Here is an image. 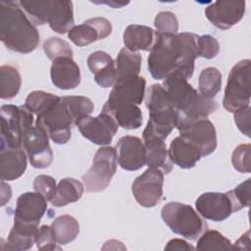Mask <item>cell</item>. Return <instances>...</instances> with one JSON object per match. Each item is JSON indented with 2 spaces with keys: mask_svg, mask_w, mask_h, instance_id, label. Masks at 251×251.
<instances>
[{
  "mask_svg": "<svg viewBox=\"0 0 251 251\" xmlns=\"http://www.w3.org/2000/svg\"><path fill=\"white\" fill-rule=\"evenodd\" d=\"M33 114L25 106L3 105L0 109L1 146L18 148L23 146V134L32 126Z\"/></svg>",
  "mask_w": 251,
  "mask_h": 251,
  "instance_id": "obj_8",
  "label": "cell"
},
{
  "mask_svg": "<svg viewBox=\"0 0 251 251\" xmlns=\"http://www.w3.org/2000/svg\"><path fill=\"white\" fill-rule=\"evenodd\" d=\"M87 66L98 85L104 88L114 86L116 82V65L108 53L104 51L92 52L87 58Z\"/></svg>",
  "mask_w": 251,
  "mask_h": 251,
  "instance_id": "obj_24",
  "label": "cell"
},
{
  "mask_svg": "<svg viewBox=\"0 0 251 251\" xmlns=\"http://www.w3.org/2000/svg\"><path fill=\"white\" fill-rule=\"evenodd\" d=\"M50 76L53 84L63 90L75 88L81 79L78 66L69 57H60L52 61Z\"/></svg>",
  "mask_w": 251,
  "mask_h": 251,
  "instance_id": "obj_21",
  "label": "cell"
},
{
  "mask_svg": "<svg viewBox=\"0 0 251 251\" xmlns=\"http://www.w3.org/2000/svg\"><path fill=\"white\" fill-rule=\"evenodd\" d=\"M57 185L56 180L47 175H39L33 181L34 190L43 195L46 200L50 202L57 193Z\"/></svg>",
  "mask_w": 251,
  "mask_h": 251,
  "instance_id": "obj_41",
  "label": "cell"
},
{
  "mask_svg": "<svg viewBox=\"0 0 251 251\" xmlns=\"http://www.w3.org/2000/svg\"><path fill=\"white\" fill-rule=\"evenodd\" d=\"M43 50L51 61L60 57L73 58L74 55L73 49L69 42L59 37H50L45 40L43 43Z\"/></svg>",
  "mask_w": 251,
  "mask_h": 251,
  "instance_id": "obj_37",
  "label": "cell"
},
{
  "mask_svg": "<svg viewBox=\"0 0 251 251\" xmlns=\"http://www.w3.org/2000/svg\"><path fill=\"white\" fill-rule=\"evenodd\" d=\"M47 210L46 198L38 192H25L17 199L14 221L25 224L39 225Z\"/></svg>",
  "mask_w": 251,
  "mask_h": 251,
  "instance_id": "obj_20",
  "label": "cell"
},
{
  "mask_svg": "<svg viewBox=\"0 0 251 251\" xmlns=\"http://www.w3.org/2000/svg\"><path fill=\"white\" fill-rule=\"evenodd\" d=\"M62 100L72 115L75 125L82 118L90 116L94 110L93 102L85 96H64Z\"/></svg>",
  "mask_w": 251,
  "mask_h": 251,
  "instance_id": "obj_35",
  "label": "cell"
},
{
  "mask_svg": "<svg viewBox=\"0 0 251 251\" xmlns=\"http://www.w3.org/2000/svg\"><path fill=\"white\" fill-rule=\"evenodd\" d=\"M146 107L149 110V127L155 134L166 139L176 126L178 112L170 102L163 85L154 83L145 94Z\"/></svg>",
  "mask_w": 251,
  "mask_h": 251,
  "instance_id": "obj_5",
  "label": "cell"
},
{
  "mask_svg": "<svg viewBox=\"0 0 251 251\" xmlns=\"http://www.w3.org/2000/svg\"><path fill=\"white\" fill-rule=\"evenodd\" d=\"M118 163L126 171H137L146 164V148L144 142L132 135L121 137L116 145Z\"/></svg>",
  "mask_w": 251,
  "mask_h": 251,
  "instance_id": "obj_17",
  "label": "cell"
},
{
  "mask_svg": "<svg viewBox=\"0 0 251 251\" xmlns=\"http://www.w3.org/2000/svg\"><path fill=\"white\" fill-rule=\"evenodd\" d=\"M146 80L143 76H131L117 80L108 97V101L126 102L140 105L145 96Z\"/></svg>",
  "mask_w": 251,
  "mask_h": 251,
  "instance_id": "obj_22",
  "label": "cell"
},
{
  "mask_svg": "<svg viewBox=\"0 0 251 251\" xmlns=\"http://www.w3.org/2000/svg\"><path fill=\"white\" fill-rule=\"evenodd\" d=\"M179 136L194 144L205 157L217 148V132L213 123L204 117L191 118L178 115L176 126Z\"/></svg>",
  "mask_w": 251,
  "mask_h": 251,
  "instance_id": "obj_10",
  "label": "cell"
},
{
  "mask_svg": "<svg viewBox=\"0 0 251 251\" xmlns=\"http://www.w3.org/2000/svg\"><path fill=\"white\" fill-rule=\"evenodd\" d=\"M0 39L10 50L27 54L39 43V32L19 2H0Z\"/></svg>",
  "mask_w": 251,
  "mask_h": 251,
  "instance_id": "obj_2",
  "label": "cell"
},
{
  "mask_svg": "<svg viewBox=\"0 0 251 251\" xmlns=\"http://www.w3.org/2000/svg\"><path fill=\"white\" fill-rule=\"evenodd\" d=\"M60 97L55 94L48 93L42 90H35L27 95L24 106L29 112L37 116L38 114L46 110L48 107H50Z\"/></svg>",
  "mask_w": 251,
  "mask_h": 251,
  "instance_id": "obj_36",
  "label": "cell"
},
{
  "mask_svg": "<svg viewBox=\"0 0 251 251\" xmlns=\"http://www.w3.org/2000/svg\"><path fill=\"white\" fill-rule=\"evenodd\" d=\"M112 32L110 21L102 17L86 20L81 25H74L68 32L71 41L80 47L89 45L94 41L104 39Z\"/></svg>",
  "mask_w": 251,
  "mask_h": 251,
  "instance_id": "obj_16",
  "label": "cell"
},
{
  "mask_svg": "<svg viewBox=\"0 0 251 251\" xmlns=\"http://www.w3.org/2000/svg\"><path fill=\"white\" fill-rule=\"evenodd\" d=\"M146 148V164L148 168L162 171L164 175L171 173L174 163L171 161L165 139L155 134L149 127H145L142 134Z\"/></svg>",
  "mask_w": 251,
  "mask_h": 251,
  "instance_id": "obj_19",
  "label": "cell"
},
{
  "mask_svg": "<svg viewBox=\"0 0 251 251\" xmlns=\"http://www.w3.org/2000/svg\"><path fill=\"white\" fill-rule=\"evenodd\" d=\"M244 13L245 1H216L205 9L208 21L221 29H228L239 23Z\"/></svg>",
  "mask_w": 251,
  "mask_h": 251,
  "instance_id": "obj_15",
  "label": "cell"
},
{
  "mask_svg": "<svg viewBox=\"0 0 251 251\" xmlns=\"http://www.w3.org/2000/svg\"><path fill=\"white\" fill-rule=\"evenodd\" d=\"M199 93L206 98L214 99L222 86V74L217 68L209 67L199 75Z\"/></svg>",
  "mask_w": 251,
  "mask_h": 251,
  "instance_id": "obj_33",
  "label": "cell"
},
{
  "mask_svg": "<svg viewBox=\"0 0 251 251\" xmlns=\"http://www.w3.org/2000/svg\"><path fill=\"white\" fill-rule=\"evenodd\" d=\"M163 87L170 102L180 116L207 118L218 108L214 99L206 98L201 95L199 91L180 75L174 74L165 78Z\"/></svg>",
  "mask_w": 251,
  "mask_h": 251,
  "instance_id": "obj_3",
  "label": "cell"
},
{
  "mask_svg": "<svg viewBox=\"0 0 251 251\" xmlns=\"http://www.w3.org/2000/svg\"><path fill=\"white\" fill-rule=\"evenodd\" d=\"M1 206H4L11 199L12 191L11 186L9 184H6L4 180H1Z\"/></svg>",
  "mask_w": 251,
  "mask_h": 251,
  "instance_id": "obj_47",
  "label": "cell"
},
{
  "mask_svg": "<svg viewBox=\"0 0 251 251\" xmlns=\"http://www.w3.org/2000/svg\"><path fill=\"white\" fill-rule=\"evenodd\" d=\"M21 8L32 24H48L52 30L64 34L75 25L74 5L68 0L19 1Z\"/></svg>",
  "mask_w": 251,
  "mask_h": 251,
  "instance_id": "obj_4",
  "label": "cell"
},
{
  "mask_svg": "<svg viewBox=\"0 0 251 251\" xmlns=\"http://www.w3.org/2000/svg\"><path fill=\"white\" fill-rule=\"evenodd\" d=\"M156 31L151 27L141 25H129L124 31L123 39L126 48L131 52L139 50L150 51L154 40Z\"/></svg>",
  "mask_w": 251,
  "mask_h": 251,
  "instance_id": "obj_27",
  "label": "cell"
},
{
  "mask_svg": "<svg viewBox=\"0 0 251 251\" xmlns=\"http://www.w3.org/2000/svg\"><path fill=\"white\" fill-rule=\"evenodd\" d=\"M231 163L240 173L251 172V145L249 143L238 145L232 152Z\"/></svg>",
  "mask_w": 251,
  "mask_h": 251,
  "instance_id": "obj_39",
  "label": "cell"
},
{
  "mask_svg": "<svg viewBox=\"0 0 251 251\" xmlns=\"http://www.w3.org/2000/svg\"><path fill=\"white\" fill-rule=\"evenodd\" d=\"M141 55L137 52H131L126 47L119 52L116 65V81L131 76H137L141 68Z\"/></svg>",
  "mask_w": 251,
  "mask_h": 251,
  "instance_id": "obj_30",
  "label": "cell"
},
{
  "mask_svg": "<svg viewBox=\"0 0 251 251\" xmlns=\"http://www.w3.org/2000/svg\"><path fill=\"white\" fill-rule=\"evenodd\" d=\"M23 148L33 168L44 169L51 165L53 152L49 144V136L38 126H31L25 130Z\"/></svg>",
  "mask_w": 251,
  "mask_h": 251,
  "instance_id": "obj_13",
  "label": "cell"
},
{
  "mask_svg": "<svg viewBox=\"0 0 251 251\" xmlns=\"http://www.w3.org/2000/svg\"><path fill=\"white\" fill-rule=\"evenodd\" d=\"M75 126L83 137L97 145H109L118 131L119 126L113 117L102 111L97 117L87 116L79 120Z\"/></svg>",
  "mask_w": 251,
  "mask_h": 251,
  "instance_id": "obj_14",
  "label": "cell"
},
{
  "mask_svg": "<svg viewBox=\"0 0 251 251\" xmlns=\"http://www.w3.org/2000/svg\"><path fill=\"white\" fill-rule=\"evenodd\" d=\"M36 247L39 250H60L61 248L57 246V241L53 235L51 226L43 225L38 227L35 236Z\"/></svg>",
  "mask_w": 251,
  "mask_h": 251,
  "instance_id": "obj_43",
  "label": "cell"
},
{
  "mask_svg": "<svg viewBox=\"0 0 251 251\" xmlns=\"http://www.w3.org/2000/svg\"><path fill=\"white\" fill-rule=\"evenodd\" d=\"M232 249H246L250 250V231L247 230L244 234H242L235 242L234 245H232Z\"/></svg>",
  "mask_w": 251,
  "mask_h": 251,
  "instance_id": "obj_46",
  "label": "cell"
},
{
  "mask_svg": "<svg viewBox=\"0 0 251 251\" xmlns=\"http://www.w3.org/2000/svg\"><path fill=\"white\" fill-rule=\"evenodd\" d=\"M161 217L171 230L189 240H196L208 228L203 217L183 203H167L162 208Z\"/></svg>",
  "mask_w": 251,
  "mask_h": 251,
  "instance_id": "obj_6",
  "label": "cell"
},
{
  "mask_svg": "<svg viewBox=\"0 0 251 251\" xmlns=\"http://www.w3.org/2000/svg\"><path fill=\"white\" fill-rule=\"evenodd\" d=\"M163 183L164 174L162 171L155 168H148L134 179L131 185L133 197L143 207H154L162 199Z\"/></svg>",
  "mask_w": 251,
  "mask_h": 251,
  "instance_id": "obj_12",
  "label": "cell"
},
{
  "mask_svg": "<svg viewBox=\"0 0 251 251\" xmlns=\"http://www.w3.org/2000/svg\"><path fill=\"white\" fill-rule=\"evenodd\" d=\"M73 125H75V121L62 97L38 114L35 121V126L44 130L57 144H65L70 140Z\"/></svg>",
  "mask_w": 251,
  "mask_h": 251,
  "instance_id": "obj_9",
  "label": "cell"
},
{
  "mask_svg": "<svg viewBox=\"0 0 251 251\" xmlns=\"http://www.w3.org/2000/svg\"><path fill=\"white\" fill-rule=\"evenodd\" d=\"M38 230L37 225L25 224L14 221L7 239V248L9 250H27L35 243V236Z\"/></svg>",
  "mask_w": 251,
  "mask_h": 251,
  "instance_id": "obj_28",
  "label": "cell"
},
{
  "mask_svg": "<svg viewBox=\"0 0 251 251\" xmlns=\"http://www.w3.org/2000/svg\"><path fill=\"white\" fill-rule=\"evenodd\" d=\"M102 111L110 114L119 126L126 129H136L142 124V113L137 105L126 102L108 101Z\"/></svg>",
  "mask_w": 251,
  "mask_h": 251,
  "instance_id": "obj_25",
  "label": "cell"
},
{
  "mask_svg": "<svg viewBox=\"0 0 251 251\" xmlns=\"http://www.w3.org/2000/svg\"><path fill=\"white\" fill-rule=\"evenodd\" d=\"M250 178H247L242 183L238 184L232 190H229L227 193L230 198L233 212H238L239 210L249 207L250 205Z\"/></svg>",
  "mask_w": 251,
  "mask_h": 251,
  "instance_id": "obj_38",
  "label": "cell"
},
{
  "mask_svg": "<svg viewBox=\"0 0 251 251\" xmlns=\"http://www.w3.org/2000/svg\"><path fill=\"white\" fill-rule=\"evenodd\" d=\"M168 152L171 161L182 169L193 168L202 157L200 150L181 136L171 141Z\"/></svg>",
  "mask_w": 251,
  "mask_h": 251,
  "instance_id": "obj_26",
  "label": "cell"
},
{
  "mask_svg": "<svg viewBox=\"0 0 251 251\" xmlns=\"http://www.w3.org/2000/svg\"><path fill=\"white\" fill-rule=\"evenodd\" d=\"M50 226L59 245H66L72 242L79 232L78 222L70 215H63L56 218Z\"/></svg>",
  "mask_w": 251,
  "mask_h": 251,
  "instance_id": "obj_31",
  "label": "cell"
},
{
  "mask_svg": "<svg viewBox=\"0 0 251 251\" xmlns=\"http://www.w3.org/2000/svg\"><path fill=\"white\" fill-rule=\"evenodd\" d=\"M154 25L158 32L161 33H175L178 30V21L176 16L169 11L160 12L156 15Z\"/></svg>",
  "mask_w": 251,
  "mask_h": 251,
  "instance_id": "obj_40",
  "label": "cell"
},
{
  "mask_svg": "<svg viewBox=\"0 0 251 251\" xmlns=\"http://www.w3.org/2000/svg\"><path fill=\"white\" fill-rule=\"evenodd\" d=\"M197 48L198 57H203L205 59H213L219 54L220 44L215 37L206 34L198 36Z\"/></svg>",
  "mask_w": 251,
  "mask_h": 251,
  "instance_id": "obj_42",
  "label": "cell"
},
{
  "mask_svg": "<svg viewBox=\"0 0 251 251\" xmlns=\"http://www.w3.org/2000/svg\"><path fill=\"white\" fill-rule=\"evenodd\" d=\"M118 165L117 150L112 146H104L97 150L90 169L82 176L87 192L104 190L111 182Z\"/></svg>",
  "mask_w": 251,
  "mask_h": 251,
  "instance_id": "obj_11",
  "label": "cell"
},
{
  "mask_svg": "<svg viewBox=\"0 0 251 251\" xmlns=\"http://www.w3.org/2000/svg\"><path fill=\"white\" fill-rule=\"evenodd\" d=\"M196 249L199 251L232 250V243L220 231L206 229L198 237Z\"/></svg>",
  "mask_w": 251,
  "mask_h": 251,
  "instance_id": "obj_34",
  "label": "cell"
},
{
  "mask_svg": "<svg viewBox=\"0 0 251 251\" xmlns=\"http://www.w3.org/2000/svg\"><path fill=\"white\" fill-rule=\"evenodd\" d=\"M26 157L23 147H0L1 180H15L21 177L26 169Z\"/></svg>",
  "mask_w": 251,
  "mask_h": 251,
  "instance_id": "obj_23",
  "label": "cell"
},
{
  "mask_svg": "<svg viewBox=\"0 0 251 251\" xmlns=\"http://www.w3.org/2000/svg\"><path fill=\"white\" fill-rule=\"evenodd\" d=\"M22 85V77L17 68L4 65L0 68V97L1 99L14 98Z\"/></svg>",
  "mask_w": 251,
  "mask_h": 251,
  "instance_id": "obj_32",
  "label": "cell"
},
{
  "mask_svg": "<svg viewBox=\"0 0 251 251\" xmlns=\"http://www.w3.org/2000/svg\"><path fill=\"white\" fill-rule=\"evenodd\" d=\"M83 184L72 177L62 178L57 185V193L51 200V204L55 207H63L70 203L78 201L83 194Z\"/></svg>",
  "mask_w": 251,
  "mask_h": 251,
  "instance_id": "obj_29",
  "label": "cell"
},
{
  "mask_svg": "<svg viewBox=\"0 0 251 251\" xmlns=\"http://www.w3.org/2000/svg\"><path fill=\"white\" fill-rule=\"evenodd\" d=\"M197 212L206 220L221 222L233 213L232 204L227 193L205 192L195 202Z\"/></svg>",
  "mask_w": 251,
  "mask_h": 251,
  "instance_id": "obj_18",
  "label": "cell"
},
{
  "mask_svg": "<svg viewBox=\"0 0 251 251\" xmlns=\"http://www.w3.org/2000/svg\"><path fill=\"white\" fill-rule=\"evenodd\" d=\"M197 34L191 32L161 33L156 31L147 59L148 70L155 79L177 74L186 79L192 76L198 57Z\"/></svg>",
  "mask_w": 251,
  "mask_h": 251,
  "instance_id": "obj_1",
  "label": "cell"
},
{
  "mask_svg": "<svg viewBox=\"0 0 251 251\" xmlns=\"http://www.w3.org/2000/svg\"><path fill=\"white\" fill-rule=\"evenodd\" d=\"M250 110L251 108L248 106L233 113L234 122L238 129L248 137H250Z\"/></svg>",
  "mask_w": 251,
  "mask_h": 251,
  "instance_id": "obj_44",
  "label": "cell"
},
{
  "mask_svg": "<svg viewBox=\"0 0 251 251\" xmlns=\"http://www.w3.org/2000/svg\"><path fill=\"white\" fill-rule=\"evenodd\" d=\"M195 248L180 238L171 239L165 246L166 251H193Z\"/></svg>",
  "mask_w": 251,
  "mask_h": 251,
  "instance_id": "obj_45",
  "label": "cell"
},
{
  "mask_svg": "<svg viewBox=\"0 0 251 251\" xmlns=\"http://www.w3.org/2000/svg\"><path fill=\"white\" fill-rule=\"evenodd\" d=\"M251 61L241 60L235 64L228 75L223 99L224 108L235 113L249 106L251 95Z\"/></svg>",
  "mask_w": 251,
  "mask_h": 251,
  "instance_id": "obj_7",
  "label": "cell"
}]
</instances>
